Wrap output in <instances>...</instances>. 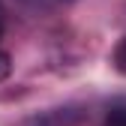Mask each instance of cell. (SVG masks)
<instances>
[{
	"label": "cell",
	"mask_w": 126,
	"mask_h": 126,
	"mask_svg": "<svg viewBox=\"0 0 126 126\" xmlns=\"http://www.w3.org/2000/svg\"><path fill=\"white\" fill-rule=\"evenodd\" d=\"M114 69H117L120 75H126V39L114 48Z\"/></svg>",
	"instance_id": "1"
},
{
	"label": "cell",
	"mask_w": 126,
	"mask_h": 126,
	"mask_svg": "<svg viewBox=\"0 0 126 126\" xmlns=\"http://www.w3.org/2000/svg\"><path fill=\"white\" fill-rule=\"evenodd\" d=\"M0 30H3V27H0Z\"/></svg>",
	"instance_id": "4"
},
{
	"label": "cell",
	"mask_w": 126,
	"mask_h": 126,
	"mask_svg": "<svg viewBox=\"0 0 126 126\" xmlns=\"http://www.w3.org/2000/svg\"><path fill=\"white\" fill-rule=\"evenodd\" d=\"M9 72H12V60H9V54H6V51H0V81H3Z\"/></svg>",
	"instance_id": "3"
},
{
	"label": "cell",
	"mask_w": 126,
	"mask_h": 126,
	"mask_svg": "<svg viewBox=\"0 0 126 126\" xmlns=\"http://www.w3.org/2000/svg\"><path fill=\"white\" fill-rule=\"evenodd\" d=\"M102 126H126V108H114V111H108V117H105Z\"/></svg>",
	"instance_id": "2"
}]
</instances>
